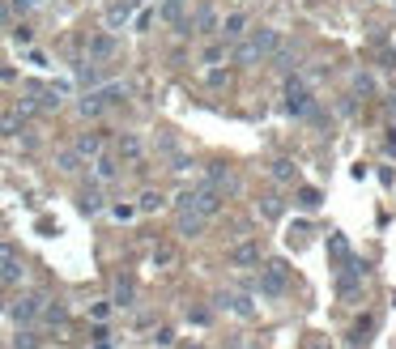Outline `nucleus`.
Returning <instances> with one entry per match:
<instances>
[{"label": "nucleus", "instance_id": "obj_1", "mask_svg": "<svg viewBox=\"0 0 396 349\" xmlns=\"http://www.w3.org/2000/svg\"><path fill=\"white\" fill-rule=\"evenodd\" d=\"M281 47V34L277 30H252L239 47H235V64H256V60H268Z\"/></svg>", "mask_w": 396, "mask_h": 349}, {"label": "nucleus", "instance_id": "obj_2", "mask_svg": "<svg viewBox=\"0 0 396 349\" xmlns=\"http://www.w3.org/2000/svg\"><path fill=\"white\" fill-rule=\"evenodd\" d=\"M119 98H123V86H119V81H111V86H94V90H86V94L77 98V115H81V119H98L103 111H111Z\"/></svg>", "mask_w": 396, "mask_h": 349}, {"label": "nucleus", "instance_id": "obj_3", "mask_svg": "<svg viewBox=\"0 0 396 349\" xmlns=\"http://www.w3.org/2000/svg\"><path fill=\"white\" fill-rule=\"evenodd\" d=\"M221 201H226V192H217V188L201 183V188H192V192H184V196H179V201H175V213H179V209H196V213L213 217V213L221 209Z\"/></svg>", "mask_w": 396, "mask_h": 349}, {"label": "nucleus", "instance_id": "obj_4", "mask_svg": "<svg viewBox=\"0 0 396 349\" xmlns=\"http://www.w3.org/2000/svg\"><path fill=\"white\" fill-rule=\"evenodd\" d=\"M286 286H290V264H286V260H268V264L260 268V294L281 298Z\"/></svg>", "mask_w": 396, "mask_h": 349}, {"label": "nucleus", "instance_id": "obj_5", "mask_svg": "<svg viewBox=\"0 0 396 349\" xmlns=\"http://www.w3.org/2000/svg\"><path fill=\"white\" fill-rule=\"evenodd\" d=\"M43 303H47V298H43V294H21V298H17V303L9 307V319L17 323V328H30V323L39 319V311H43Z\"/></svg>", "mask_w": 396, "mask_h": 349}, {"label": "nucleus", "instance_id": "obj_6", "mask_svg": "<svg viewBox=\"0 0 396 349\" xmlns=\"http://www.w3.org/2000/svg\"><path fill=\"white\" fill-rule=\"evenodd\" d=\"M362 281H366V264H358L354 256L341 264V277H337V294L341 298H354L358 290H362Z\"/></svg>", "mask_w": 396, "mask_h": 349}, {"label": "nucleus", "instance_id": "obj_7", "mask_svg": "<svg viewBox=\"0 0 396 349\" xmlns=\"http://www.w3.org/2000/svg\"><path fill=\"white\" fill-rule=\"evenodd\" d=\"M286 111H290V115H311V111H315L311 94H307L299 81H290V86H286Z\"/></svg>", "mask_w": 396, "mask_h": 349}, {"label": "nucleus", "instance_id": "obj_8", "mask_svg": "<svg viewBox=\"0 0 396 349\" xmlns=\"http://www.w3.org/2000/svg\"><path fill=\"white\" fill-rule=\"evenodd\" d=\"M115 158H119V162H141V158H145V141H141L137 132H119V141H115Z\"/></svg>", "mask_w": 396, "mask_h": 349}, {"label": "nucleus", "instance_id": "obj_9", "mask_svg": "<svg viewBox=\"0 0 396 349\" xmlns=\"http://www.w3.org/2000/svg\"><path fill=\"white\" fill-rule=\"evenodd\" d=\"M72 149H77V154H81L86 162H94V158L107 149V132H81L77 141H72Z\"/></svg>", "mask_w": 396, "mask_h": 349}, {"label": "nucleus", "instance_id": "obj_10", "mask_svg": "<svg viewBox=\"0 0 396 349\" xmlns=\"http://www.w3.org/2000/svg\"><path fill=\"white\" fill-rule=\"evenodd\" d=\"M205 221H209L205 213H196V209H179V213H175V230H179L184 239H196V235L205 230Z\"/></svg>", "mask_w": 396, "mask_h": 349}, {"label": "nucleus", "instance_id": "obj_11", "mask_svg": "<svg viewBox=\"0 0 396 349\" xmlns=\"http://www.w3.org/2000/svg\"><path fill=\"white\" fill-rule=\"evenodd\" d=\"M205 183L217 188V192H235V170H230L226 162H213V166L205 170Z\"/></svg>", "mask_w": 396, "mask_h": 349}, {"label": "nucleus", "instance_id": "obj_12", "mask_svg": "<svg viewBox=\"0 0 396 349\" xmlns=\"http://www.w3.org/2000/svg\"><path fill=\"white\" fill-rule=\"evenodd\" d=\"M111 56H115V34H111V30H98V34L90 39V60L103 64V60H111Z\"/></svg>", "mask_w": 396, "mask_h": 349}, {"label": "nucleus", "instance_id": "obj_13", "mask_svg": "<svg viewBox=\"0 0 396 349\" xmlns=\"http://www.w3.org/2000/svg\"><path fill=\"white\" fill-rule=\"evenodd\" d=\"M115 174H119V158H115V154H107V149H103V154L94 158V179H98V183H111Z\"/></svg>", "mask_w": 396, "mask_h": 349}, {"label": "nucleus", "instance_id": "obj_14", "mask_svg": "<svg viewBox=\"0 0 396 349\" xmlns=\"http://www.w3.org/2000/svg\"><path fill=\"white\" fill-rule=\"evenodd\" d=\"M137 303V286L128 281V277H115V286H111V307H132Z\"/></svg>", "mask_w": 396, "mask_h": 349}, {"label": "nucleus", "instance_id": "obj_15", "mask_svg": "<svg viewBox=\"0 0 396 349\" xmlns=\"http://www.w3.org/2000/svg\"><path fill=\"white\" fill-rule=\"evenodd\" d=\"M217 307H226V311H235V315H256V307L252 303H247V298L243 294H217Z\"/></svg>", "mask_w": 396, "mask_h": 349}, {"label": "nucleus", "instance_id": "obj_16", "mask_svg": "<svg viewBox=\"0 0 396 349\" xmlns=\"http://www.w3.org/2000/svg\"><path fill=\"white\" fill-rule=\"evenodd\" d=\"M72 77H77V86L94 90V86H98V60H81V64H72Z\"/></svg>", "mask_w": 396, "mask_h": 349}, {"label": "nucleus", "instance_id": "obj_17", "mask_svg": "<svg viewBox=\"0 0 396 349\" xmlns=\"http://www.w3.org/2000/svg\"><path fill=\"white\" fill-rule=\"evenodd\" d=\"M184 5H188V0H162V21H166V26H188V21H184Z\"/></svg>", "mask_w": 396, "mask_h": 349}, {"label": "nucleus", "instance_id": "obj_18", "mask_svg": "<svg viewBox=\"0 0 396 349\" xmlns=\"http://www.w3.org/2000/svg\"><path fill=\"white\" fill-rule=\"evenodd\" d=\"M235 264H260V243H239L235 252H230Z\"/></svg>", "mask_w": 396, "mask_h": 349}, {"label": "nucleus", "instance_id": "obj_19", "mask_svg": "<svg viewBox=\"0 0 396 349\" xmlns=\"http://www.w3.org/2000/svg\"><path fill=\"white\" fill-rule=\"evenodd\" d=\"M217 26H221V34H226V39H243L247 34V17L243 13H230L226 21H217Z\"/></svg>", "mask_w": 396, "mask_h": 349}, {"label": "nucleus", "instance_id": "obj_20", "mask_svg": "<svg viewBox=\"0 0 396 349\" xmlns=\"http://www.w3.org/2000/svg\"><path fill=\"white\" fill-rule=\"evenodd\" d=\"M128 17H132V0H115V5L107 9V26H123Z\"/></svg>", "mask_w": 396, "mask_h": 349}, {"label": "nucleus", "instance_id": "obj_21", "mask_svg": "<svg viewBox=\"0 0 396 349\" xmlns=\"http://www.w3.org/2000/svg\"><path fill=\"white\" fill-rule=\"evenodd\" d=\"M56 166H60L64 174H72V170H81V166H86V158L77 154V149H60V158H56Z\"/></svg>", "mask_w": 396, "mask_h": 349}, {"label": "nucleus", "instance_id": "obj_22", "mask_svg": "<svg viewBox=\"0 0 396 349\" xmlns=\"http://www.w3.org/2000/svg\"><path fill=\"white\" fill-rule=\"evenodd\" d=\"M213 30H217V13L201 9V13H196V34H213Z\"/></svg>", "mask_w": 396, "mask_h": 349}, {"label": "nucleus", "instance_id": "obj_23", "mask_svg": "<svg viewBox=\"0 0 396 349\" xmlns=\"http://www.w3.org/2000/svg\"><path fill=\"white\" fill-rule=\"evenodd\" d=\"M81 213H98V209H103V192H98V188H90V192H81Z\"/></svg>", "mask_w": 396, "mask_h": 349}, {"label": "nucleus", "instance_id": "obj_24", "mask_svg": "<svg viewBox=\"0 0 396 349\" xmlns=\"http://www.w3.org/2000/svg\"><path fill=\"white\" fill-rule=\"evenodd\" d=\"M328 252H333V256L345 264V260H350V243H345L341 235H328Z\"/></svg>", "mask_w": 396, "mask_h": 349}, {"label": "nucleus", "instance_id": "obj_25", "mask_svg": "<svg viewBox=\"0 0 396 349\" xmlns=\"http://www.w3.org/2000/svg\"><path fill=\"white\" fill-rule=\"evenodd\" d=\"M39 319H47V323H64V307H60V303H43Z\"/></svg>", "mask_w": 396, "mask_h": 349}, {"label": "nucleus", "instance_id": "obj_26", "mask_svg": "<svg viewBox=\"0 0 396 349\" xmlns=\"http://www.w3.org/2000/svg\"><path fill=\"white\" fill-rule=\"evenodd\" d=\"M137 209H141V213H158V209H162V196H158V192H145L141 201H137Z\"/></svg>", "mask_w": 396, "mask_h": 349}, {"label": "nucleus", "instance_id": "obj_27", "mask_svg": "<svg viewBox=\"0 0 396 349\" xmlns=\"http://www.w3.org/2000/svg\"><path fill=\"white\" fill-rule=\"evenodd\" d=\"M13 349H39V337H34L30 328H21V332L13 337Z\"/></svg>", "mask_w": 396, "mask_h": 349}, {"label": "nucleus", "instance_id": "obj_28", "mask_svg": "<svg viewBox=\"0 0 396 349\" xmlns=\"http://www.w3.org/2000/svg\"><path fill=\"white\" fill-rule=\"evenodd\" d=\"M226 60V43H213V47H205V64H221Z\"/></svg>", "mask_w": 396, "mask_h": 349}, {"label": "nucleus", "instance_id": "obj_29", "mask_svg": "<svg viewBox=\"0 0 396 349\" xmlns=\"http://www.w3.org/2000/svg\"><path fill=\"white\" fill-rule=\"evenodd\" d=\"M299 205H303V209H315V205H319V192H315V188H303V192H299Z\"/></svg>", "mask_w": 396, "mask_h": 349}, {"label": "nucleus", "instance_id": "obj_30", "mask_svg": "<svg viewBox=\"0 0 396 349\" xmlns=\"http://www.w3.org/2000/svg\"><path fill=\"white\" fill-rule=\"evenodd\" d=\"M260 209H264V217H277V213H281V201H277V196H264Z\"/></svg>", "mask_w": 396, "mask_h": 349}, {"label": "nucleus", "instance_id": "obj_31", "mask_svg": "<svg viewBox=\"0 0 396 349\" xmlns=\"http://www.w3.org/2000/svg\"><path fill=\"white\" fill-rule=\"evenodd\" d=\"M273 174L286 183V179H294V166H290V162H273Z\"/></svg>", "mask_w": 396, "mask_h": 349}, {"label": "nucleus", "instance_id": "obj_32", "mask_svg": "<svg viewBox=\"0 0 396 349\" xmlns=\"http://www.w3.org/2000/svg\"><path fill=\"white\" fill-rule=\"evenodd\" d=\"M30 39H34V34H30V26H17V30H13V43H21V47H26Z\"/></svg>", "mask_w": 396, "mask_h": 349}, {"label": "nucleus", "instance_id": "obj_33", "mask_svg": "<svg viewBox=\"0 0 396 349\" xmlns=\"http://www.w3.org/2000/svg\"><path fill=\"white\" fill-rule=\"evenodd\" d=\"M90 315H94V319H107V315H111V303H94Z\"/></svg>", "mask_w": 396, "mask_h": 349}, {"label": "nucleus", "instance_id": "obj_34", "mask_svg": "<svg viewBox=\"0 0 396 349\" xmlns=\"http://www.w3.org/2000/svg\"><path fill=\"white\" fill-rule=\"evenodd\" d=\"M175 260V252H170V247H158V256H154V264H170Z\"/></svg>", "mask_w": 396, "mask_h": 349}, {"label": "nucleus", "instance_id": "obj_35", "mask_svg": "<svg viewBox=\"0 0 396 349\" xmlns=\"http://www.w3.org/2000/svg\"><path fill=\"white\" fill-rule=\"evenodd\" d=\"M132 213H137V209H132V205H115V217H119V221H128V217H132Z\"/></svg>", "mask_w": 396, "mask_h": 349}, {"label": "nucleus", "instance_id": "obj_36", "mask_svg": "<svg viewBox=\"0 0 396 349\" xmlns=\"http://www.w3.org/2000/svg\"><path fill=\"white\" fill-rule=\"evenodd\" d=\"M34 5H39V0H13V9H17V13H26V9H34Z\"/></svg>", "mask_w": 396, "mask_h": 349}, {"label": "nucleus", "instance_id": "obj_37", "mask_svg": "<svg viewBox=\"0 0 396 349\" xmlns=\"http://www.w3.org/2000/svg\"><path fill=\"white\" fill-rule=\"evenodd\" d=\"M5 21H9V5H0V26H5Z\"/></svg>", "mask_w": 396, "mask_h": 349}]
</instances>
